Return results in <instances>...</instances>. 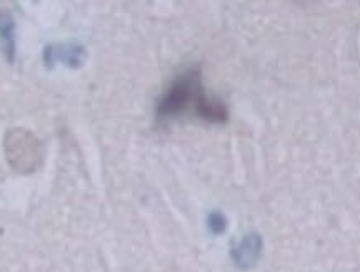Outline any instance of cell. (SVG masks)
<instances>
[{"mask_svg":"<svg viewBox=\"0 0 360 272\" xmlns=\"http://www.w3.org/2000/svg\"><path fill=\"white\" fill-rule=\"evenodd\" d=\"M87 51L82 44H52L44 51V64L47 69H54L64 64L68 69H80L86 64Z\"/></svg>","mask_w":360,"mask_h":272,"instance_id":"obj_3","label":"cell"},{"mask_svg":"<svg viewBox=\"0 0 360 272\" xmlns=\"http://www.w3.org/2000/svg\"><path fill=\"white\" fill-rule=\"evenodd\" d=\"M189 111L212 124H224L229 117L225 105L204 91L199 69H189L173 80L159 100L157 117L169 120Z\"/></svg>","mask_w":360,"mask_h":272,"instance_id":"obj_1","label":"cell"},{"mask_svg":"<svg viewBox=\"0 0 360 272\" xmlns=\"http://www.w3.org/2000/svg\"><path fill=\"white\" fill-rule=\"evenodd\" d=\"M0 51L7 62H14L17 52V39H15V22L10 12L0 10Z\"/></svg>","mask_w":360,"mask_h":272,"instance_id":"obj_4","label":"cell"},{"mask_svg":"<svg viewBox=\"0 0 360 272\" xmlns=\"http://www.w3.org/2000/svg\"><path fill=\"white\" fill-rule=\"evenodd\" d=\"M258 251H260V242H258L257 235H249L244 241L240 242V246L236 249V262L238 266L247 267L250 266L257 259Z\"/></svg>","mask_w":360,"mask_h":272,"instance_id":"obj_5","label":"cell"},{"mask_svg":"<svg viewBox=\"0 0 360 272\" xmlns=\"http://www.w3.org/2000/svg\"><path fill=\"white\" fill-rule=\"evenodd\" d=\"M209 226L214 233H222L225 229V217L222 216L220 212H214L212 216L209 217Z\"/></svg>","mask_w":360,"mask_h":272,"instance_id":"obj_6","label":"cell"},{"mask_svg":"<svg viewBox=\"0 0 360 272\" xmlns=\"http://www.w3.org/2000/svg\"><path fill=\"white\" fill-rule=\"evenodd\" d=\"M7 157L9 162L14 165V169L20 172H29L35 169L37 164V157L40 154L39 150V139H35L30 132L22 131V129H15L9 132L6 139Z\"/></svg>","mask_w":360,"mask_h":272,"instance_id":"obj_2","label":"cell"}]
</instances>
